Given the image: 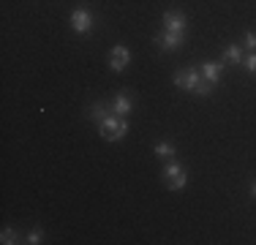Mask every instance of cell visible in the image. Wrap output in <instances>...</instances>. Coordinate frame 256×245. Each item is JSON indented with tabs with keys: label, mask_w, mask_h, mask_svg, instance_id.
<instances>
[{
	"label": "cell",
	"mask_w": 256,
	"mask_h": 245,
	"mask_svg": "<svg viewBox=\"0 0 256 245\" xmlns=\"http://www.w3.org/2000/svg\"><path fill=\"white\" fill-rule=\"evenodd\" d=\"M109 106H104V104H93L90 106V118H93L96 122H101V120H106L109 118V112H106Z\"/></svg>",
	"instance_id": "cell-12"
},
{
	"label": "cell",
	"mask_w": 256,
	"mask_h": 245,
	"mask_svg": "<svg viewBox=\"0 0 256 245\" xmlns=\"http://www.w3.org/2000/svg\"><path fill=\"white\" fill-rule=\"evenodd\" d=\"M182 38H186V33H172V30H164L161 36H156V44H158V49H164V52H174V49L182 46Z\"/></svg>",
	"instance_id": "cell-6"
},
{
	"label": "cell",
	"mask_w": 256,
	"mask_h": 245,
	"mask_svg": "<svg viewBox=\"0 0 256 245\" xmlns=\"http://www.w3.org/2000/svg\"><path fill=\"white\" fill-rule=\"evenodd\" d=\"M251 196H254V199H256V180L251 182Z\"/></svg>",
	"instance_id": "cell-18"
},
{
	"label": "cell",
	"mask_w": 256,
	"mask_h": 245,
	"mask_svg": "<svg viewBox=\"0 0 256 245\" xmlns=\"http://www.w3.org/2000/svg\"><path fill=\"white\" fill-rule=\"evenodd\" d=\"M242 44L251 49V52H256V33H251V30H248V33L242 36Z\"/></svg>",
	"instance_id": "cell-17"
},
{
	"label": "cell",
	"mask_w": 256,
	"mask_h": 245,
	"mask_svg": "<svg viewBox=\"0 0 256 245\" xmlns=\"http://www.w3.org/2000/svg\"><path fill=\"white\" fill-rule=\"evenodd\" d=\"M16 240H20V234H16L14 229H3V232H0V242H3V245H14Z\"/></svg>",
	"instance_id": "cell-14"
},
{
	"label": "cell",
	"mask_w": 256,
	"mask_h": 245,
	"mask_svg": "<svg viewBox=\"0 0 256 245\" xmlns=\"http://www.w3.org/2000/svg\"><path fill=\"white\" fill-rule=\"evenodd\" d=\"M156 156L161 158V161H172L174 158V144L172 142H158L156 144Z\"/></svg>",
	"instance_id": "cell-10"
},
{
	"label": "cell",
	"mask_w": 256,
	"mask_h": 245,
	"mask_svg": "<svg viewBox=\"0 0 256 245\" xmlns=\"http://www.w3.org/2000/svg\"><path fill=\"white\" fill-rule=\"evenodd\" d=\"M212 90H216V84H210L207 79H202V82H199L196 88L191 90V93H194V96H202V98H204V96H212Z\"/></svg>",
	"instance_id": "cell-13"
},
{
	"label": "cell",
	"mask_w": 256,
	"mask_h": 245,
	"mask_svg": "<svg viewBox=\"0 0 256 245\" xmlns=\"http://www.w3.org/2000/svg\"><path fill=\"white\" fill-rule=\"evenodd\" d=\"M202 79H207L210 84H218L221 82V71H224V63H218V60H207V63H202Z\"/></svg>",
	"instance_id": "cell-8"
},
{
	"label": "cell",
	"mask_w": 256,
	"mask_h": 245,
	"mask_svg": "<svg viewBox=\"0 0 256 245\" xmlns=\"http://www.w3.org/2000/svg\"><path fill=\"white\" fill-rule=\"evenodd\" d=\"M164 182H166L172 191H182V188L188 186V174H186V169H182V164H178L174 158L166 161V166H164Z\"/></svg>",
	"instance_id": "cell-2"
},
{
	"label": "cell",
	"mask_w": 256,
	"mask_h": 245,
	"mask_svg": "<svg viewBox=\"0 0 256 245\" xmlns=\"http://www.w3.org/2000/svg\"><path fill=\"white\" fill-rule=\"evenodd\" d=\"M109 109H112L114 114H123V118H128V114H131V109H134V101L126 93H118V96L112 98V104H109Z\"/></svg>",
	"instance_id": "cell-9"
},
{
	"label": "cell",
	"mask_w": 256,
	"mask_h": 245,
	"mask_svg": "<svg viewBox=\"0 0 256 245\" xmlns=\"http://www.w3.org/2000/svg\"><path fill=\"white\" fill-rule=\"evenodd\" d=\"M224 60H226V63H242V52H240V46L237 44H232V46H226L224 49Z\"/></svg>",
	"instance_id": "cell-11"
},
{
	"label": "cell",
	"mask_w": 256,
	"mask_h": 245,
	"mask_svg": "<svg viewBox=\"0 0 256 245\" xmlns=\"http://www.w3.org/2000/svg\"><path fill=\"white\" fill-rule=\"evenodd\" d=\"M128 63H131V52H128V46L118 44L112 49V54H109V68L114 74H123L128 68Z\"/></svg>",
	"instance_id": "cell-4"
},
{
	"label": "cell",
	"mask_w": 256,
	"mask_h": 245,
	"mask_svg": "<svg viewBox=\"0 0 256 245\" xmlns=\"http://www.w3.org/2000/svg\"><path fill=\"white\" fill-rule=\"evenodd\" d=\"M71 30H74V33H82V36L93 30V14H90L84 6H79V8L71 11Z\"/></svg>",
	"instance_id": "cell-3"
},
{
	"label": "cell",
	"mask_w": 256,
	"mask_h": 245,
	"mask_svg": "<svg viewBox=\"0 0 256 245\" xmlns=\"http://www.w3.org/2000/svg\"><path fill=\"white\" fill-rule=\"evenodd\" d=\"M242 66H246L248 74H254V76H256V52L246 54V58H242Z\"/></svg>",
	"instance_id": "cell-15"
},
{
	"label": "cell",
	"mask_w": 256,
	"mask_h": 245,
	"mask_svg": "<svg viewBox=\"0 0 256 245\" xmlns=\"http://www.w3.org/2000/svg\"><path fill=\"white\" fill-rule=\"evenodd\" d=\"M164 30H172V33H186L188 30V20L182 11H166L164 14Z\"/></svg>",
	"instance_id": "cell-7"
},
{
	"label": "cell",
	"mask_w": 256,
	"mask_h": 245,
	"mask_svg": "<svg viewBox=\"0 0 256 245\" xmlns=\"http://www.w3.org/2000/svg\"><path fill=\"white\" fill-rule=\"evenodd\" d=\"M25 242H30V245H38V242H44V232H41V229H33V232L28 234V240H25Z\"/></svg>",
	"instance_id": "cell-16"
},
{
	"label": "cell",
	"mask_w": 256,
	"mask_h": 245,
	"mask_svg": "<svg viewBox=\"0 0 256 245\" xmlns=\"http://www.w3.org/2000/svg\"><path fill=\"white\" fill-rule=\"evenodd\" d=\"M199 82H202V71H196V68L174 74V88H180V90H194Z\"/></svg>",
	"instance_id": "cell-5"
},
{
	"label": "cell",
	"mask_w": 256,
	"mask_h": 245,
	"mask_svg": "<svg viewBox=\"0 0 256 245\" xmlns=\"http://www.w3.org/2000/svg\"><path fill=\"white\" fill-rule=\"evenodd\" d=\"M98 134L106 139V142H120V139L128 134V120L123 118V114H114L112 112L106 120L98 122Z\"/></svg>",
	"instance_id": "cell-1"
}]
</instances>
